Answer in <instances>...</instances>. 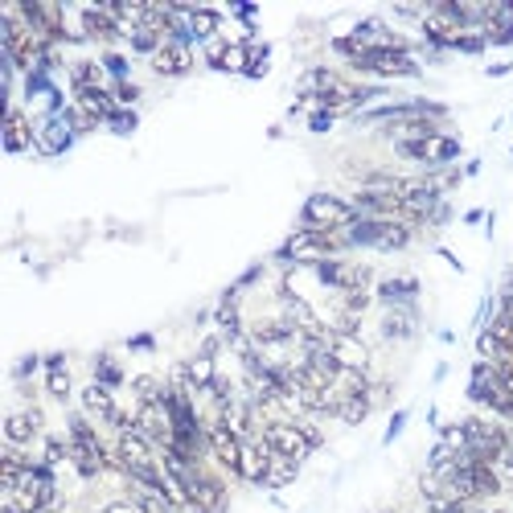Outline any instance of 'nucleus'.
Returning a JSON list of instances; mask_svg holds the SVG:
<instances>
[{"mask_svg":"<svg viewBox=\"0 0 513 513\" xmlns=\"http://www.w3.org/2000/svg\"><path fill=\"white\" fill-rule=\"evenodd\" d=\"M79 21H82V38L99 41V46H115L120 38H128V33H123V25L111 17L103 4H87V9H79Z\"/></svg>","mask_w":513,"mask_h":513,"instance_id":"8","label":"nucleus"},{"mask_svg":"<svg viewBox=\"0 0 513 513\" xmlns=\"http://www.w3.org/2000/svg\"><path fill=\"white\" fill-rule=\"evenodd\" d=\"M0 513H17V509H4V505H0Z\"/></svg>","mask_w":513,"mask_h":513,"instance_id":"35","label":"nucleus"},{"mask_svg":"<svg viewBox=\"0 0 513 513\" xmlns=\"http://www.w3.org/2000/svg\"><path fill=\"white\" fill-rule=\"evenodd\" d=\"M185 21H189V33L198 41H214V33H218V13L214 9H185Z\"/></svg>","mask_w":513,"mask_h":513,"instance_id":"21","label":"nucleus"},{"mask_svg":"<svg viewBox=\"0 0 513 513\" xmlns=\"http://www.w3.org/2000/svg\"><path fill=\"white\" fill-rule=\"evenodd\" d=\"M415 292H419V283H415V280H386V283H378V300H383L386 308H411Z\"/></svg>","mask_w":513,"mask_h":513,"instance_id":"18","label":"nucleus"},{"mask_svg":"<svg viewBox=\"0 0 513 513\" xmlns=\"http://www.w3.org/2000/svg\"><path fill=\"white\" fill-rule=\"evenodd\" d=\"M374 411V399L370 394H341L337 399V419L349 423V427H357V423H366Z\"/></svg>","mask_w":513,"mask_h":513,"instance_id":"19","label":"nucleus"},{"mask_svg":"<svg viewBox=\"0 0 513 513\" xmlns=\"http://www.w3.org/2000/svg\"><path fill=\"white\" fill-rule=\"evenodd\" d=\"M206 435H210V452H214V460L226 468L231 476H239L242 481V435L239 432H231L226 423L214 415L210 423H206Z\"/></svg>","mask_w":513,"mask_h":513,"instance_id":"7","label":"nucleus"},{"mask_svg":"<svg viewBox=\"0 0 513 513\" xmlns=\"http://www.w3.org/2000/svg\"><path fill=\"white\" fill-rule=\"evenodd\" d=\"M128 41H131V50H136V54H148V58L164 46L161 33H156V29H144V25H140V29H131V33H128Z\"/></svg>","mask_w":513,"mask_h":513,"instance_id":"24","label":"nucleus"},{"mask_svg":"<svg viewBox=\"0 0 513 513\" xmlns=\"http://www.w3.org/2000/svg\"><path fill=\"white\" fill-rule=\"evenodd\" d=\"M332 120H337V115H329V111H321V115H312V131L332 128Z\"/></svg>","mask_w":513,"mask_h":513,"instance_id":"33","label":"nucleus"},{"mask_svg":"<svg viewBox=\"0 0 513 513\" xmlns=\"http://www.w3.org/2000/svg\"><path fill=\"white\" fill-rule=\"evenodd\" d=\"M210 66L214 71H231V74H247L251 66V50L247 46H210Z\"/></svg>","mask_w":513,"mask_h":513,"instance_id":"15","label":"nucleus"},{"mask_svg":"<svg viewBox=\"0 0 513 513\" xmlns=\"http://www.w3.org/2000/svg\"><path fill=\"white\" fill-rule=\"evenodd\" d=\"M103 66H107V71L115 74L120 82H128V62H123L120 54H107V58H103Z\"/></svg>","mask_w":513,"mask_h":513,"instance_id":"31","label":"nucleus"},{"mask_svg":"<svg viewBox=\"0 0 513 513\" xmlns=\"http://www.w3.org/2000/svg\"><path fill=\"white\" fill-rule=\"evenodd\" d=\"M349 231L353 247H378V251H407L411 247V226L407 222H378V218H357Z\"/></svg>","mask_w":513,"mask_h":513,"instance_id":"2","label":"nucleus"},{"mask_svg":"<svg viewBox=\"0 0 513 513\" xmlns=\"http://www.w3.org/2000/svg\"><path fill=\"white\" fill-rule=\"evenodd\" d=\"M41 411L38 407H29V411H13L9 419H4V443H13V448H25V443H33L41 435Z\"/></svg>","mask_w":513,"mask_h":513,"instance_id":"10","label":"nucleus"},{"mask_svg":"<svg viewBox=\"0 0 513 513\" xmlns=\"http://www.w3.org/2000/svg\"><path fill=\"white\" fill-rule=\"evenodd\" d=\"M152 71L161 74V79H185L193 71V54L185 41H164L161 50L152 54Z\"/></svg>","mask_w":513,"mask_h":513,"instance_id":"9","label":"nucleus"},{"mask_svg":"<svg viewBox=\"0 0 513 513\" xmlns=\"http://www.w3.org/2000/svg\"><path fill=\"white\" fill-rule=\"evenodd\" d=\"M300 222L308 231H345V226L357 222V210H353V202L337 198V193H312L304 202Z\"/></svg>","mask_w":513,"mask_h":513,"instance_id":"3","label":"nucleus"},{"mask_svg":"<svg viewBox=\"0 0 513 513\" xmlns=\"http://www.w3.org/2000/svg\"><path fill=\"white\" fill-rule=\"evenodd\" d=\"M46 391H50V399H58V403H66L71 391H74L71 370H66V357H62V353L46 357Z\"/></svg>","mask_w":513,"mask_h":513,"instance_id":"16","label":"nucleus"},{"mask_svg":"<svg viewBox=\"0 0 513 513\" xmlns=\"http://www.w3.org/2000/svg\"><path fill=\"white\" fill-rule=\"evenodd\" d=\"M353 66L362 74H378V79H419V62L411 58V50H370V46H362Z\"/></svg>","mask_w":513,"mask_h":513,"instance_id":"4","label":"nucleus"},{"mask_svg":"<svg viewBox=\"0 0 513 513\" xmlns=\"http://www.w3.org/2000/svg\"><path fill=\"white\" fill-rule=\"evenodd\" d=\"M82 415L91 423H103V427H111V432H120V427H128L136 415H128L120 403H115V394L107 391V386L91 383L87 391H82Z\"/></svg>","mask_w":513,"mask_h":513,"instance_id":"6","label":"nucleus"},{"mask_svg":"<svg viewBox=\"0 0 513 513\" xmlns=\"http://www.w3.org/2000/svg\"><path fill=\"white\" fill-rule=\"evenodd\" d=\"M95 383H99V386H107V391H115V386L123 383L120 366L111 362V357H95Z\"/></svg>","mask_w":513,"mask_h":513,"instance_id":"25","label":"nucleus"},{"mask_svg":"<svg viewBox=\"0 0 513 513\" xmlns=\"http://www.w3.org/2000/svg\"><path fill=\"white\" fill-rule=\"evenodd\" d=\"M456 156H460V140H456V136H435L432 164H448V161H456Z\"/></svg>","mask_w":513,"mask_h":513,"instance_id":"26","label":"nucleus"},{"mask_svg":"<svg viewBox=\"0 0 513 513\" xmlns=\"http://www.w3.org/2000/svg\"><path fill=\"white\" fill-rule=\"evenodd\" d=\"M296 473H300V464L288 460V456H275L272 452V464H267V481H263V489H283V484H292Z\"/></svg>","mask_w":513,"mask_h":513,"instance_id":"20","label":"nucleus"},{"mask_svg":"<svg viewBox=\"0 0 513 513\" xmlns=\"http://www.w3.org/2000/svg\"><path fill=\"white\" fill-rule=\"evenodd\" d=\"M74 103H79L82 111H91L99 123H107L115 111H120V99H115V91L111 87H95V91H74Z\"/></svg>","mask_w":513,"mask_h":513,"instance_id":"13","label":"nucleus"},{"mask_svg":"<svg viewBox=\"0 0 513 513\" xmlns=\"http://www.w3.org/2000/svg\"><path fill=\"white\" fill-rule=\"evenodd\" d=\"M383 337H386V341H411V337H415V312L411 308H386Z\"/></svg>","mask_w":513,"mask_h":513,"instance_id":"17","label":"nucleus"},{"mask_svg":"<svg viewBox=\"0 0 513 513\" xmlns=\"http://www.w3.org/2000/svg\"><path fill=\"white\" fill-rule=\"evenodd\" d=\"M71 87L74 91H95V87H103V66L99 62H74L71 66Z\"/></svg>","mask_w":513,"mask_h":513,"instance_id":"22","label":"nucleus"},{"mask_svg":"<svg viewBox=\"0 0 513 513\" xmlns=\"http://www.w3.org/2000/svg\"><path fill=\"white\" fill-rule=\"evenodd\" d=\"M131 391H136V403H161L169 386L161 378H152V374H140V378H131Z\"/></svg>","mask_w":513,"mask_h":513,"instance_id":"23","label":"nucleus"},{"mask_svg":"<svg viewBox=\"0 0 513 513\" xmlns=\"http://www.w3.org/2000/svg\"><path fill=\"white\" fill-rule=\"evenodd\" d=\"M263 443L272 448L275 456H288V460H308L316 448H312V440L304 435V427H300V419H280V423H267L263 427Z\"/></svg>","mask_w":513,"mask_h":513,"instance_id":"5","label":"nucleus"},{"mask_svg":"<svg viewBox=\"0 0 513 513\" xmlns=\"http://www.w3.org/2000/svg\"><path fill=\"white\" fill-rule=\"evenodd\" d=\"M38 366H41V357H38V353H33V357H25V362L17 366V378H25V374H29V370H38Z\"/></svg>","mask_w":513,"mask_h":513,"instance_id":"34","label":"nucleus"},{"mask_svg":"<svg viewBox=\"0 0 513 513\" xmlns=\"http://www.w3.org/2000/svg\"><path fill=\"white\" fill-rule=\"evenodd\" d=\"M107 123H111L115 131H120V136H128V131L136 128V111H115V115H111Z\"/></svg>","mask_w":513,"mask_h":513,"instance_id":"29","label":"nucleus"},{"mask_svg":"<svg viewBox=\"0 0 513 513\" xmlns=\"http://www.w3.org/2000/svg\"><path fill=\"white\" fill-rule=\"evenodd\" d=\"M115 99H120V107H128V103L140 99V87L136 82H115Z\"/></svg>","mask_w":513,"mask_h":513,"instance_id":"30","label":"nucleus"},{"mask_svg":"<svg viewBox=\"0 0 513 513\" xmlns=\"http://www.w3.org/2000/svg\"><path fill=\"white\" fill-rule=\"evenodd\" d=\"M332 349V357L345 366V370H370V353H366V345L357 341V337H349V332H332L329 329V341H324Z\"/></svg>","mask_w":513,"mask_h":513,"instance_id":"11","label":"nucleus"},{"mask_svg":"<svg viewBox=\"0 0 513 513\" xmlns=\"http://www.w3.org/2000/svg\"><path fill=\"white\" fill-rule=\"evenodd\" d=\"M4 148L9 152H25L33 148V128L25 120V111L17 103H9V120H4Z\"/></svg>","mask_w":513,"mask_h":513,"instance_id":"14","label":"nucleus"},{"mask_svg":"<svg viewBox=\"0 0 513 513\" xmlns=\"http://www.w3.org/2000/svg\"><path fill=\"white\" fill-rule=\"evenodd\" d=\"M99 513H140V509L131 505V497H123V501H111V505H103Z\"/></svg>","mask_w":513,"mask_h":513,"instance_id":"32","label":"nucleus"},{"mask_svg":"<svg viewBox=\"0 0 513 513\" xmlns=\"http://www.w3.org/2000/svg\"><path fill=\"white\" fill-rule=\"evenodd\" d=\"M66 128L71 131H95L99 128V120H95L91 111H82L79 103H71V107H66Z\"/></svg>","mask_w":513,"mask_h":513,"instance_id":"27","label":"nucleus"},{"mask_svg":"<svg viewBox=\"0 0 513 513\" xmlns=\"http://www.w3.org/2000/svg\"><path fill=\"white\" fill-rule=\"evenodd\" d=\"M484 46H489V41H484L481 33H473V29H468V33H464V38H460V41H456V46H452V50H464V54H481Z\"/></svg>","mask_w":513,"mask_h":513,"instance_id":"28","label":"nucleus"},{"mask_svg":"<svg viewBox=\"0 0 513 513\" xmlns=\"http://www.w3.org/2000/svg\"><path fill=\"white\" fill-rule=\"evenodd\" d=\"M0 493H4V509H17V513H50L62 505L58 484H54V468H46L41 460L17 484L0 489Z\"/></svg>","mask_w":513,"mask_h":513,"instance_id":"1","label":"nucleus"},{"mask_svg":"<svg viewBox=\"0 0 513 513\" xmlns=\"http://www.w3.org/2000/svg\"><path fill=\"white\" fill-rule=\"evenodd\" d=\"M267 464H272V448L259 440H242V481L263 484L267 481Z\"/></svg>","mask_w":513,"mask_h":513,"instance_id":"12","label":"nucleus"}]
</instances>
